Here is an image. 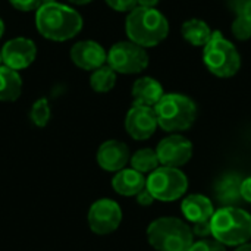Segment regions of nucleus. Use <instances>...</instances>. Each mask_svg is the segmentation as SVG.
I'll return each instance as SVG.
<instances>
[{
  "label": "nucleus",
  "mask_w": 251,
  "mask_h": 251,
  "mask_svg": "<svg viewBox=\"0 0 251 251\" xmlns=\"http://www.w3.org/2000/svg\"><path fill=\"white\" fill-rule=\"evenodd\" d=\"M82 16L71 6L56 0H43L35 12L38 32L51 41H68L82 29Z\"/></svg>",
  "instance_id": "nucleus-1"
},
{
  "label": "nucleus",
  "mask_w": 251,
  "mask_h": 251,
  "mask_svg": "<svg viewBox=\"0 0 251 251\" xmlns=\"http://www.w3.org/2000/svg\"><path fill=\"white\" fill-rule=\"evenodd\" d=\"M125 29L129 41L146 49L157 46L168 37L169 22L157 9L138 6L128 13Z\"/></svg>",
  "instance_id": "nucleus-2"
},
{
  "label": "nucleus",
  "mask_w": 251,
  "mask_h": 251,
  "mask_svg": "<svg viewBox=\"0 0 251 251\" xmlns=\"http://www.w3.org/2000/svg\"><path fill=\"white\" fill-rule=\"evenodd\" d=\"M212 237L224 246H243L251 238V215L244 209L224 206L212 216Z\"/></svg>",
  "instance_id": "nucleus-3"
},
{
  "label": "nucleus",
  "mask_w": 251,
  "mask_h": 251,
  "mask_svg": "<svg viewBox=\"0 0 251 251\" xmlns=\"http://www.w3.org/2000/svg\"><path fill=\"white\" fill-rule=\"evenodd\" d=\"M147 240L157 251H188L193 246V231L181 219L163 216L147 228Z\"/></svg>",
  "instance_id": "nucleus-4"
},
{
  "label": "nucleus",
  "mask_w": 251,
  "mask_h": 251,
  "mask_svg": "<svg viewBox=\"0 0 251 251\" xmlns=\"http://www.w3.org/2000/svg\"><path fill=\"white\" fill-rule=\"evenodd\" d=\"M153 109L156 112L159 126L168 132L185 131L197 118V106L193 99L179 93L163 94Z\"/></svg>",
  "instance_id": "nucleus-5"
},
{
  "label": "nucleus",
  "mask_w": 251,
  "mask_h": 251,
  "mask_svg": "<svg viewBox=\"0 0 251 251\" xmlns=\"http://www.w3.org/2000/svg\"><path fill=\"white\" fill-rule=\"evenodd\" d=\"M203 60L207 69L219 78L234 76L241 68V56L237 47L221 31H215L204 46Z\"/></svg>",
  "instance_id": "nucleus-6"
},
{
  "label": "nucleus",
  "mask_w": 251,
  "mask_h": 251,
  "mask_svg": "<svg viewBox=\"0 0 251 251\" xmlns=\"http://www.w3.org/2000/svg\"><path fill=\"white\" fill-rule=\"evenodd\" d=\"M146 188L151 193L154 200L175 201L187 193L188 179L178 168L160 166L149 175Z\"/></svg>",
  "instance_id": "nucleus-7"
},
{
  "label": "nucleus",
  "mask_w": 251,
  "mask_h": 251,
  "mask_svg": "<svg viewBox=\"0 0 251 251\" xmlns=\"http://www.w3.org/2000/svg\"><path fill=\"white\" fill-rule=\"evenodd\" d=\"M107 65L116 74H138L149 65V54L144 47L132 41H119L107 53Z\"/></svg>",
  "instance_id": "nucleus-8"
},
{
  "label": "nucleus",
  "mask_w": 251,
  "mask_h": 251,
  "mask_svg": "<svg viewBox=\"0 0 251 251\" xmlns=\"http://www.w3.org/2000/svg\"><path fill=\"white\" fill-rule=\"evenodd\" d=\"M122 222V210L119 204L110 199L94 201L88 210V225L97 235L112 234Z\"/></svg>",
  "instance_id": "nucleus-9"
},
{
  "label": "nucleus",
  "mask_w": 251,
  "mask_h": 251,
  "mask_svg": "<svg viewBox=\"0 0 251 251\" xmlns=\"http://www.w3.org/2000/svg\"><path fill=\"white\" fill-rule=\"evenodd\" d=\"M156 153L163 166L181 168L193 157V143L182 135L174 134L159 143Z\"/></svg>",
  "instance_id": "nucleus-10"
},
{
  "label": "nucleus",
  "mask_w": 251,
  "mask_h": 251,
  "mask_svg": "<svg viewBox=\"0 0 251 251\" xmlns=\"http://www.w3.org/2000/svg\"><path fill=\"white\" fill-rule=\"evenodd\" d=\"M0 51L3 65L15 71L26 69L37 57L35 43L26 37H15L9 40Z\"/></svg>",
  "instance_id": "nucleus-11"
},
{
  "label": "nucleus",
  "mask_w": 251,
  "mask_h": 251,
  "mask_svg": "<svg viewBox=\"0 0 251 251\" xmlns=\"http://www.w3.org/2000/svg\"><path fill=\"white\" fill-rule=\"evenodd\" d=\"M157 116L153 107L132 104L125 118L126 132L137 141H144L150 138L157 128Z\"/></svg>",
  "instance_id": "nucleus-12"
},
{
  "label": "nucleus",
  "mask_w": 251,
  "mask_h": 251,
  "mask_svg": "<svg viewBox=\"0 0 251 251\" xmlns=\"http://www.w3.org/2000/svg\"><path fill=\"white\" fill-rule=\"evenodd\" d=\"M69 56L72 62L84 71H96L107 62V53L101 44L93 40L78 41L72 46Z\"/></svg>",
  "instance_id": "nucleus-13"
},
{
  "label": "nucleus",
  "mask_w": 251,
  "mask_h": 251,
  "mask_svg": "<svg viewBox=\"0 0 251 251\" xmlns=\"http://www.w3.org/2000/svg\"><path fill=\"white\" fill-rule=\"evenodd\" d=\"M131 154L125 143L118 140L104 141L97 150V163L107 172H119L125 169Z\"/></svg>",
  "instance_id": "nucleus-14"
},
{
  "label": "nucleus",
  "mask_w": 251,
  "mask_h": 251,
  "mask_svg": "<svg viewBox=\"0 0 251 251\" xmlns=\"http://www.w3.org/2000/svg\"><path fill=\"white\" fill-rule=\"evenodd\" d=\"M181 210H182V215L185 216V219L191 224L210 221L213 213H215V207H213L212 200L206 196H201V194L187 196L182 200Z\"/></svg>",
  "instance_id": "nucleus-15"
},
{
  "label": "nucleus",
  "mask_w": 251,
  "mask_h": 251,
  "mask_svg": "<svg viewBox=\"0 0 251 251\" xmlns=\"http://www.w3.org/2000/svg\"><path fill=\"white\" fill-rule=\"evenodd\" d=\"M162 97H163V87L157 79L151 76H143L137 79L132 85L134 104L154 107Z\"/></svg>",
  "instance_id": "nucleus-16"
},
{
  "label": "nucleus",
  "mask_w": 251,
  "mask_h": 251,
  "mask_svg": "<svg viewBox=\"0 0 251 251\" xmlns=\"http://www.w3.org/2000/svg\"><path fill=\"white\" fill-rule=\"evenodd\" d=\"M146 184H147V179L144 178V175L132 168L116 172V175L112 179L113 190L118 194L125 196V197L137 196L146 188Z\"/></svg>",
  "instance_id": "nucleus-17"
},
{
  "label": "nucleus",
  "mask_w": 251,
  "mask_h": 251,
  "mask_svg": "<svg viewBox=\"0 0 251 251\" xmlns=\"http://www.w3.org/2000/svg\"><path fill=\"white\" fill-rule=\"evenodd\" d=\"M241 182L243 179L235 174L224 175L215 185V194L218 200L225 206H232L241 200Z\"/></svg>",
  "instance_id": "nucleus-18"
},
{
  "label": "nucleus",
  "mask_w": 251,
  "mask_h": 251,
  "mask_svg": "<svg viewBox=\"0 0 251 251\" xmlns=\"http://www.w3.org/2000/svg\"><path fill=\"white\" fill-rule=\"evenodd\" d=\"M22 93V78L18 71L0 65V101H15Z\"/></svg>",
  "instance_id": "nucleus-19"
},
{
  "label": "nucleus",
  "mask_w": 251,
  "mask_h": 251,
  "mask_svg": "<svg viewBox=\"0 0 251 251\" xmlns=\"http://www.w3.org/2000/svg\"><path fill=\"white\" fill-rule=\"evenodd\" d=\"M181 32L184 38L193 46H206L212 38L213 31L201 19H188L182 24Z\"/></svg>",
  "instance_id": "nucleus-20"
},
{
  "label": "nucleus",
  "mask_w": 251,
  "mask_h": 251,
  "mask_svg": "<svg viewBox=\"0 0 251 251\" xmlns=\"http://www.w3.org/2000/svg\"><path fill=\"white\" fill-rule=\"evenodd\" d=\"M131 166L132 169L138 171L140 174H151L153 171H156L159 168V157L156 150L151 149H141L138 151H135L131 159Z\"/></svg>",
  "instance_id": "nucleus-21"
},
{
  "label": "nucleus",
  "mask_w": 251,
  "mask_h": 251,
  "mask_svg": "<svg viewBox=\"0 0 251 251\" xmlns=\"http://www.w3.org/2000/svg\"><path fill=\"white\" fill-rule=\"evenodd\" d=\"M116 84V72L109 66L103 65L101 68L93 71L90 76V85L96 93H107Z\"/></svg>",
  "instance_id": "nucleus-22"
},
{
  "label": "nucleus",
  "mask_w": 251,
  "mask_h": 251,
  "mask_svg": "<svg viewBox=\"0 0 251 251\" xmlns=\"http://www.w3.org/2000/svg\"><path fill=\"white\" fill-rule=\"evenodd\" d=\"M29 118H31V122L38 126V128H44L50 118H51V110H50V104L47 101V99H38L32 107H31V112H29Z\"/></svg>",
  "instance_id": "nucleus-23"
},
{
  "label": "nucleus",
  "mask_w": 251,
  "mask_h": 251,
  "mask_svg": "<svg viewBox=\"0 0 251 251\" xmlns=\"http://www.w3.org/2000/svg\"><path fill=\"white\" fill-rule=\"evenodd\" d=\"M232 34L241 41L251 38V18L238 15L232 22Z\"/></svg>",
  "instance_id": "nucleus-24"
},
{
  "label": "nucleus",
  "mask_w": 251,
  "mask_h": 251,
  "mask_svg": "<svg viewBox=\"0 0 251 251\" xmlns=\"http://www.w3.org/2000/svg\"><path fill=\"white\" fill-rule=\"evenodd\" d=\"M188 251H226L225 246L216 240H200L193 243Z\"/></svg>",
  "instance_id": "nucleus-25"
},
{
  "label": "nucleus",
  "mask_w": 251,
  "mask_h": 251,
  "mask_svg": "<svg viewBox=\"0 0 251 251\" xmlns=\"http://www.w3.org/2000/svg\"><path fill=\"white\" fill-rule=\"evenodd\" d=\"M9 3L19 12H32L43 4V0H9Z\"/></svg>",
  "instance_id": "nucleus-26"
},
{
  "label": "nucleus",
  "mask_w": 251,
  "mask_h": 251,
  "mask_svg": "<svg viewBox=\"0 0 251 251\" xmlns=\"http://www.w3.org/2000/svg\"><path fill=\"white\" fill-rule=\"evenodd\" d=\"M229 6L237 16L251 18V0H229Z\"/></svg>",
  "instance_id": "nucleus-27"
},
{
  "label": "nucleus",
  "mask_w": 251,
  "mask_h": 251,
  "mask_svg": "<svg viewBox=\"0 0 251 251\" xmlns=\"http://www.w3.org/2000/svg\"><path fill=\"white\" fill-rule=\"evenodd\" d=\"M106 3L116 12H131L137 7V0H106Z\"/></svg>",
  "instance_id": "nucleus-28"
},
{
  "label": "nucleus",
  "mask_w": 251,
  "mask_h": 251,
  "mask_svg": "<svg viewBox=\"0 0 251 251\" xmlns=\"http://www.w3.org/2000/svg\"><path fill=\"white\" fill-rule=\"evenodd\" d=\"M212 221V219H210ZM210 221H203V222H197V224H193V234L197 235V237H210L212 235V224Z\"/></svg>",
  "instance_id": "nucleus-29"
},
{
  "label": "nucleus",
  "mask_w": 251,
  "mask_h": 251,
  "mask_svg": "<svg viewBox=\"0 0 251 251\" xmlns=\"http://www.w3.org/2000/svg\"><path fill=\"white\" fill-rule=\"evenodd\" d=\"M137 201H138V204L140 206H150V204H153V201H154V197L151 196V193L147 190V188H144L141 193H138L137 196Z\"/></svg>",
  "instance_id": "nucleus-30"
},
{
  "label": "nucleus",
  "mask_w": 251,
  "mask_h": 251,
  "mask_svg": "<svg viewBox=\"0 0 251 251\" xmlns=\"http://www.w3.org/2000/svg\"><path fill=\"white\" fill-rule=\"evenodd\" d=\"M241 199L251 203V176L243 179L241 182Z\"/></svg>",
  "instance_id": "nucleus-31"
},
{
  "label": "nucleus",
  "mask_w": 251,
  "mask_h": 251,
  "mask_svg": "<svg viewBox=\"0 0 251 251\" xmlns=\"http://www.w3.org/2000/svg\"><path fill=\"white\" fill-rule=\"evenodd\" d=\"M159 3V0H137V4L141 7H154Z\"/></svg>",
  "instance_id": "nucleus-32"
},
{
  "label": "nucleus",
  "mask_w": 251,
  "mask_h": 251,
  "mask_svg": "<svg viewBox=\"0 0 251 251\" xmlns=\"http://www.w3.org/2000/svg\"><path fill=\"white\" fill-rule=\"evenodd\" d=\"M235 251H251V244L246 243V244H243V246H238V249Z\"/></svg>",
  "instance_id": "nucleus-33"
},
{
  "label": "nucleus",
  "mask_w": 251,
  "mask_h": 251,
  "mask_svg": "<svg viewBox=\"0 0 251 251\" xmlns=\"http://www.w3.org/2000/svg\"><path fill=\"white\" fill-rule=\"evenodd\" d=\"M68 1H71L74 4H87V3H90L93 0H68Z\"/></svg>",
  "instance_id": "nucleus-34"
},
{
  "label": "nucleus",
  "mask_w": 251,
  "mask_h": 251,
  "mask_svg": "<svg viewBox=\"0 0 251 251\" xmlns=\"http://www.w3.org/2000/svg\"><path fill=\"white\" fill-rule=\"evenodd\" d=\"M3 34H4V22H3V19L0 18V38L3 37Z\"/></svg>",
  "instance_id": "nucleus-35"
},
{
  "label": "nucleus",
  "mask_w": 251,
  "mask_h": 251,
  "mask_svg": "<svg viewBox=\"0 0 251 251\" xmlns=\"http://www.w3.org/2000/svg\"><path fill=\"white\" fill-rule=\"evenodd\" d=\"M3 63V60H1V51H0V65Z\"/></svg>",
  "instance_id": "nucleus-36"
}]
</instances>
